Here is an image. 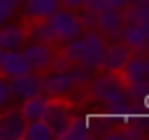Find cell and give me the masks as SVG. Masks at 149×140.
Segmentation results:
<instances>
[{"instance_id":"obj_1","label":"cell","mask_w":149,"mask_h":140,"mask_svg":"<svg viewBox=\"0 0 149 140\" xmlns=\"http://www.w3.org/2000/svg\"><path fill=\"white\" fill-rule=\"evenodd\" d=\"M107 40L95 30V28H84L81 35L63 42L61 54L70 61V63H79L84 68H88L91 72L100 70V61H102V51H105Z\"/></svg>"},{"instance_id":"obj_2","label":"cell","mask_w":149,"mask_h":140,"mask_svg":"<svg viewBox=\"0 0 149 140\" xmlns=\"http://www.w3.org/2000/svg\"><path fill=\"white\" fill-rule=\"evenodd\" d=\"M77 89L70 68L65 70H44L40 75V91L49 98H65Z\"/></svg>"},{"instance_id":"obj_3","label":"cell","mask_w":149,"mask_h":140,"mask_svg":"<svg viewBox=\"0 0 149 140\" xmlns=\"http://www.w3.org/2000/svg\"><path fill=\"white\" fill-rule=\"evenodd\" d=\"M47 21L51 23V30H54L58 42H68V40L81 35V30H84V26L79 21V14H74L68 7H58Z\"/></svg>"},{"instance_id":"obj_4","label":"cell","mask_w":149,"mask_h":140,"mask_svg":"<svg viewBox=\"0 0 149 140\" xmlns=\"http://www.w3.org/2000/svg\"><path fill=\"white\" fill-rule=\"evenodd\" d=\"M42 119L51 128L54 138H63V133L68 131V126L72 121V107H70V103L65 98H49Z\"/></svg>"},{"instance_id":"obj_5","label":"cell","mask_w":149,"mask_h":140,"mask_svg":"<svg viewBox=\"0 0 149 140\" xmlns=\"http://www.w3.org/2000/svg\"><path fill=\"white\" fill-rule=\"evenodd\" d=\"M119 40L137 54L149 51V21H123Z\"/></svg>"},{"instance_id":"obj_6","label":"cell","mask_w":149,"mask_h":140,"mask_svg":"<svg viewBox=\"0 0 149 140\" xmlns=\"http://www.w3.org/2000/svg\"><path fill=\"white\" fill-rule=\"evenodd\" d=\"M23 54L30 63V70L33 72H44L51 68L54 58H56V49L54 44H47V42H30V44H23Z\"/></svg>"},{"instance_id":"obj_7","label":"cell","mask_w":149,"mask_h":140,"mask_svg":"<svg viewBox=\"0 0 149 140\" xmlns=\"http://www.w3.org/2000/svg\"><path fill=\"white\" fill-rule=\"evenodd\" d=\"M123 26V12L121 9H100L95 12V30L105 37V40H119Z\"/></svg>"},{"instance_id":"obj_8","label":"cell","mask_w":149,"mask_h":140,"mask_svg":"<svg viewBox=\"0 0 149 140\" xmlns=\"http://www.w3.org/2000/svg\"><path fill=\"white\" fill-rule=\"evenodd\" d=\"M133 51L121 42V40H109L105 44V51H102V61H100V70H107V72H119L123 68V63L128 61Z\"/></svg>"},{"instance_id":"obj_9","label":"cell","mask_w":149,"mask_h":140,"mask_svg":"<svg viewBox=\"0 0 149 140\" xmlns=\"http://www.w3.org/2000/svg\"><path fill=\"white\" fill-rule=\"evenodd\" d=\"M9 89H12V98H16V100L37 96V93H42L40 91V75H35L33 70H28L23 75L9 77Z\"/></svg>"},{"instance_id":"obj_10","label":"cell","mask_w":149,"mask_h":140,"mask_svg":"<svg viewBox=\"0 0 149 140\" xmlns=\"http://www.w3.org/2000/svg\"><path fill=\"white\" fill-rule=\"evenodd\" d=\"M23 126H26V119L21 117L19 110L7 107L5 112H0V140H21Z\"/></svg>"},{"instance_id":"obj_11","label":"cell","mask_w":149,"mask_h":140,"mask_svg":"<svg viewBox=\"0 0 149 140\" xmlns=\"http://www.w3.org/2000/svg\"><path fill=\"white\" fill-rule=\"evenodd\" d=\"M28 70H30V63H28L23 49H9V51H5L2 63H0V75H5L9 79V77H16V75H23Z\"/></svg>"},{"instance_id":"obj_12","label":"cell","mask_w":149,"mask_h":140,"mask_svg":"<svg viewBox=\"0 0 149 140\" xmlns=\"http://www.w3.org/2000/svg\"><path fill=\"white\" fill-rule=\"evenodd\" d=\"M28 35H26V28L23 26H14V23H2L0 26V47L5 51L9 49H23Z\"/></svg>"},{"instance_id":"obj_13","label":"cell","mask_w":149,"mask_h":140,"mask_svg":"<svg viewBox=\"0 0 149 140\" xmlns=\"http://www.w3.org/2000/svg\"><path fill=\"white\" fill-rule=\"evenodd\" d=\"M61 7V0H23V16L26 21L49 19Z\"/></svg>"},{"instance_id":"obj_14","label":"cell","mask_w":149,"mask_h":140,"mask_svg":"<svg viewBox=\"0 0 149 140\" xmlns=\"http://www.w3.org/2000/svg\"><path fill=\"white\" fill-rule=\"evenodd\" d=\"M119 75L123 77V82H135V79L147 77V54L133 51L128 56V61L123 63V68L119 70Z\"/></svg>"},{"instance_id":"obj_15","label":"cell","mask_w":149,"mask_h":140,"mask_svg":"<svg viewBox=\"0 0 149 140\" xmlns=\"http://www.w3.org/2000/svg\"><path fill=\"white\" fill-rule=\"evenodd\" d=\"M47 103H49V96H44V93H37V96L23 98V100H21V107H19V112H21V117H23L26 121H37V119H42V117H44Z\"/></svg>"},{"instance_id":"obj_16","label":"cell","mask_w":149,"mask_h":140,"mask_svg":"<svg viewBox=\"0 0 149 140\" xmlns=\"http://www.w3.org/2000/svg\"><path fill=\"white\" fill-rule=\"evenodd\" d=\"M26 35H28V40H33V42H47V44H56V42H58L56 35H54V30H51V23H49L47 19L28 21Z\"/></svg>"},{"instance_id":"obj_17","label":"cell","mask_w":149,"mask_h":140,"mask_svg":"<svg viewBox=\"0 0 149 140\" xmlns=\"http://www.w3.org/2000/svg\"><path fill=\"white\" fill-rule=\"evenodd\" d=\"M21 140H54V133H51V128L47 126L44 119L26 121V126H23V138H21Z\"/></svg>"},{"instance_id":"obj_18","label":"cell","mask_w":149,"mask_h":140,"mask_svg":"<svg viewBox=\"0 0 149 140\" xmlns=\"http://www.w3.org/2000/svg\"><path fill=\"white\" fill-rule=\"evenodd\" d=\"M121 12L123 21H149V2H128Z\"/></svg>"},{"instance_id":"obj_19","label":"cell","mask_w":149,"mask_h":140,"mask_svg":"<svg viewBox=\"0 0 149 140\" xmlns=\"http://www.w3.org/2000/svg\"><path fill=\"white\" fill-rule=\"evenodd\" d=\"M123 126H126V124H123ZM105 138H107V140H121V138L133 140V138H144V131H142L140 126H135V124H128L126 128H119V131H109V133H105Z\"/></svg>"},{"instance_id":"obj_20","label":"cell","mask_w":149,"mask_h":140,"mask_svg":"<svg viewBox=\"0 0 149 140\" xmlns=\"http://www.w3.org/2000/svg\"><path fill=\"white\" fill-rule=\"evenodd\" d=\"M130 0H86L84 7L91 12H100V9H123Z\"/></svg>"},{"instance_id":"obj_21","label":"cell","mask_w":149,"mask_h":140,"mask_svg":"<svg viewBox=\"0 0 149 140\" xmlns=\"http://www.w3.org/2000/svg\"><path fill=\"white\" fill-rule=\"evenodd\" d=\"M12 103V89H9V79L5 75H0V112H5Z\"/></svg>"},{"instance_id":"obj_22","label":"cell","mask_w":149,"mask_h":140,"mask_svg":"<svg viewBox=\"0 0 149 140\" xmlns=\"http://www.w3.org/2000/svg\"><path fill=\"white\" fill-rule=\"evenodd\" d=\"M16 2H19V0H0V26L7 23V21L14 16V12H16Z\"/></svg>"},{"instance_id":"obj_23","label":"cell","mask_w":149,"mask_h":140,"mask_svg":"<svg viewBox=\"0 0 149 140\" xmlns=\"http://www.w3.org/2000/svg\"><path fill=\"white\" fill-rule=\"evenodd\" d=\"M79 21H81L84 28H93V26H95V12L81 7V12H79Z\"/></svg>"},{"instance_id":"obj_24","label":"cell","mask_w":149,"mask_h":140,"mask_svg":"<svg viewBox=\"0 0 149 140\" xmlns=\"http://www.w3.org/2000/svg\"><path fill=\"white\" fill-rule=\"evenodd\" d=\"M86 0H61V7H68V9H81Z\"/></svg>"},{"instance_id":"obj_25","label":"cell","mask_w":149,"mask_h":140,"mask_svg":"<svg viewBox=\"0 0 149 140\" xmlns=\"http://www.w3.org/2000/svg\"><path fill=\"white\" fill-rule=\"evenodd\" d=\"M2 56H5V49L0 47V63H2Z\"/></svg>"},{"instance_id":"obj_26","label":"cell","mask_w":149,"mask_h":140,"mask_svg":"<svg viewBox=\"0 0 149 140\" xmlns=\"http://www.w3.org/2000/svg\"><path fill=\"white\" fill-rule=\"evenodd\" d=\"M130 2H149V0H130Z\"/></svg>"}]
</instances>
